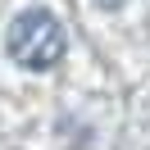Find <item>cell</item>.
I'll list each match as a JSON object with an SVG mask.
<instances>
[{"label": "cell", "instance_id": "2", "mask_svg": "<svg viewBox=\"0 0 150 150\" xmlns=\"http://www.w3.org/2000/svg\"><path fill=\"white\" fill-rule=\"evenodd\" d=\"M100 5H109V9H114V5H123V0H100Z\"/></svg>", "mask_w": 150, "mask_h": 150}, {"label": "cell", "instance_id": "1", "mask_svg": "<svg viewBox=\"0 0 150 150\" xmlns=\"http://www.w3.org/2000/svg\"><path fill=\"white\" fill-rule=\"evenodd\" d=\"M5 50L18 68L28 73H46L64 59L68 37H64V23L55 18L50 9H23L18 18L9 23V37H5Z\"/></svg>", "mask_w": 150, "mask_h": 150}]
</instances>
